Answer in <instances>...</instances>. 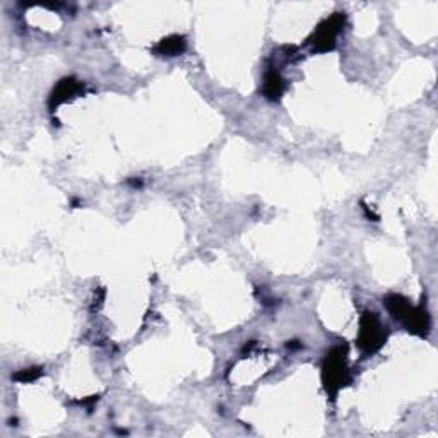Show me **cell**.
<instances>
[{
    "instance_id": "cell-8",
    "label": "cell",
    "mask_w": 438,
    "mask_h": 438,
    "mask_svg": "<svg viewBox=\"0 0 438 438\" xmlns=\"http://www.w3.org/2000/svg\"><path fill=\"white\" fill-rule=\"evenodd\" d=\"M385 306H387V310L392 313L394 319L401 320V322H403V319L406 317V313L410 312L411 303L408 301L406 298L399 297V295H390V297L385 298Z\"/></svg>"
},
{
    "instance_id": "cell-3",
    "label": "cell",
    "mask_w": 438,
    "mask_h": 438,
    "mask_svg": "<svg viewBox=\"0 0 438 438\" xmlns=\"http://www.w3.org/2000/svg\"><path fill=\"white\" fill-rule=\"evenodd\" d=\"M344 14L335 12L334 16H331L328 19L324 21V23L313 31L308 43L317 50V52H327V50H332L335 46V38H338L342 26H344Z\"/></svg>"
},
{
    "instance_id": "cell-9",
    "label": "cell",
    "mask_w": 438,
    "mask_h": 438,
    "mask_svg": "<svg viewBox=\"0 0 438 438\" xmlns=\"http://www.w3.org/2000/svg\"><path fill=\"white\" fill-rule=\"evenodd\" d=\"M43 374V370L42 368H26V370H21L19 374L16 375V380H19V382H33V380H36V378L40 377V375Z\"/></svg>"
},
{
    "instance_id": "cell-2",
    "label": "cell",
    "mask_w": 438,
    "mask_h": 438,
    "mask_svg": "<svg viewBox=\"0 0 438 438\" xmlns=\"http://www.w3.org/2000/svg\"><path fill=\"white\" fill-rule=\"evenodd\" d=\"M387 331L374 312H365L360 320V334H358V346L365 355H374L385 344Z\"/></svg>"
},
{
    "instance_id": "cell-7",
    "label": "cell",
    "mask_w": 438,
    "mask_h": 438,
    "mask_svg": "<svg viewBox=\"0 0 438 438\" xmlns=\"http://www.w3.org/2000/svg\"><path fill=\"white\" fill-rule=\"evenodd\" d=\"M185 40L184 36H168V38L161 40L158 43V46L155 49V52L158 55H166V57H175V55H180L185 50Z\"/></svg>"
},
{
    "instance_id": "cell-5",
    "label": "cell",
    "mask_w": 438,
    "mask_h": 438,
    "mask_svg": "<svg viewBox=\"0 0 438 438\" xmlns=\"http://www.w3.org/2000/svg\"><path fill=\"white\" fill-rule=\"evenodd\" d=\"M403 322L408 327V331L412 332V334L426 335L430 331V317L428 312L423 306H411L410 312L403 319Z\"/></svg>"
},
{
    "instance_id": "cell-1",
    "label": "cell",
    "mask_w": 438,
    "mask_h": 438,
    "mask_svg": "<svg viewBox=\"0 0 438 438\" xmlns=\"http://www.w3.org/2000/svg\"><path fill=\"white\" fill-rule=\"evenodd\" d=\"M348 348L346 346H335L331 353H327L326 361L322 367V380L326 385L328 396L334 399L339 390L349 380L348 365H346Z\"/></svg>"
},
{
    "instance_id": "cell-4",
    "label": "cell",
    "mask_w": 438,
    "mask_h": 438,
    "mask_svg": "<svg viewBox=\"0 0 438 438\" xmlns=\"http://www.w3.org/2000/svg\"><path fill=\"white\" fill-rule=\"evenodd\" d=\"M81 91H82V84L79 81H76V79H72V78L62 79V81L57 84V87L53 89L52 96H50V108L55 110L58 105L65 103V101L78 96Z\"/></svg>"
},
{
    "instance_id": "cell-6",
    "label": "cell",
    "mask_w": 438,
    "mask_h": 438,
    "mask_svg": "<svg viewBox=\"0 0 438 438\" xmlns=\"http://www.w3.org/2000/svg\"><path fill=\"white\" fill-rule=\"evenodd\" d=\"M284 79L281 78L279 71L276 67H269L268 72L264 76V84H262V93L265 94V98L271 101H277L284 93Z\"/></svg>"
}]
</instances>
